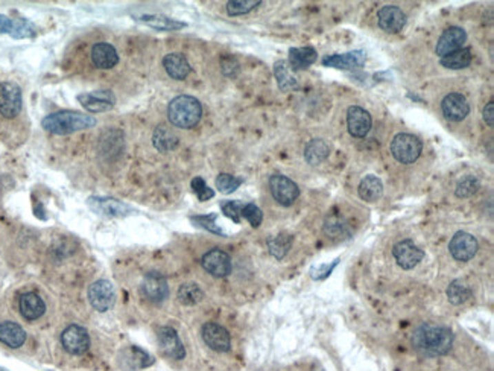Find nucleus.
Segmentation results:
<instances>
[{
  "label": "nucleus",
  "instance_id": "4468645a",
  "mask_svg": "<svg viewBox=\"0 0 494 371\" xmlns=\"http://www.w3.org/2000/svg\"><path fill=\"white\" fill-rule=\"evenodd\" d=\"M378 21L382 31L388 34H397L406 25V14H404L399 6L387 5L379 10Z\"/></svg>",
  "mask_w": 494,
  "mask_h": 371
},
{
  "label": "nucleus",
  "instance_id": "c9c22d12",
  "mask_svg": "<svg viewBox=\"0 0 494 371\" xmlns=\"http://www.w3.org/2000/svg\"><path fill=\"white\" fill-rule=\"evenodd\" d=\"M481 188V181L479 178L475 175H467L464 177L462 180L456 186L455 194L458 198H470L471 195H475L476 192Z\"/></svg>",
  "mask_w": 494,
  "mask_h": 371
},
{
  "label": "nucleus",
  "instance_id": "9d476101",
  "mask_svg": "<svg viewBox=\"0 0 494 371\" xmlns=\"http://www.w3.org/2000/svg\"><path fill=\"white\" fill-rule=\"evenodd\" d=\"M63 347L72 354H83L90 347V337L88 332L81 325L72 324L63 332L61 335Z\"/></svg>",
  "mask_w": 494,
  "mask_h": 371
},
{
  "label": "nucleus",
  "instance_id": "bb28decb",
  "mask_svg": "<svg viewBox=\"0 0 494 371\" xmlns=\"http://www.w3.org/2000/svg\"><path fill=\"white\" fill-rule=\"evenodd\" d=\"M152 143L156 146V150L160 152H171L180 145V139L175 134V131L172 128L160 125V127L154 131Z\"/></svg>",
  "mask_w": 494,
  "mask_h": 371
},
{
  "label": "nucleus",
  "instance_id": "9b49d317",
  "mask_svg": "<svg viewBox=\"0 0 494 371\" xmlns=\"http://www.w3.org/2000/svg\"><path fill=\"white\" fill-rule=\"evenodd\" d=\"M157 338H158L160 350L163 352V354H166L167 358L180 361L186 356V348H184L178 333H176L175 329L160 328L157 332Z\"/></svg>",
  "mask_w": 494,
  "mask_h": 371
},
{
  "label": "nucleus",
  "instance_id": "4c0bfd02",
  "mask_svg": "<svg viewBox=\"0 0 494 371\" xmlns=\"http://www.w3.org/2000/svg\"><path fill=\"white\" fill-rule=\"evenodd\" d=\"M324 233L330 237H333V239H342L344 236H349L347 225H345L338 217L327 218L326 224H324Z\"/></svg>",
  "mask_w": 494,
  "mask_h": 371
},
{
  "label": "nucleus",
  "instance_id": "6e6552de",
  "mask_svg": "<svg viewBox=\"0 0 494 371\" xmlns=\"http://www.w3.org/2000/svg\"><path fill=\"white\" fill-rule=\"evenodd\" d=\"M477 241L473 234L467 232H458L452 237L451 243H449V250L453 259L458 262H469L473 259L477 253Z\"/></svg>",
  "mask_w": 494,
  "mask_h": 371
},
{
  "label": "nucleus",
  "instance_id": "f03ea898",
  "mask_svg": "<svg viewBox=\"0 0 494 371\" xmlns=\"http://www.w3.org/2000/svg\"><path fill=\"white\" fill-rule=\"evenodd\" d=\"M43 128L56 136L72 134V132L92 128L96 125V119L78 111H58L43 119Z\"/></svg>",
  "mask_w": 494,
  "mask_h": 371
},
{
  "label": "nucleus",
  "instance_id": "20e7f679",
  "mask_svg": "<svg viewBox=\"0 0 494 371\" xmlns=\"http://www.w3.org/2000/svg\"><path fill=\"white\" fill-rule=\"evenodd\" d=\"M423 151V143L420 139L408 134V132H402L397 134L393 142H391V152H393L394 159L402 163V165H412L417 161Z\"/></svg>",
  "mask_w": 494,
  "mask_h": 371
},
{
  "label": "nucleus",
  "instance_id": "1a4fd4ad",
  "mask_svg": "<svg viewBox=\"0 0 494 371\" xmlns=\"http://www.w3.org/2000/svg\"><path fill=\"white\" fill-rule=\"evenodd\" d=\"M393 254L395 257V262L399 263V266H402L403 270H412L423 261L424 251L420 250L412 241L406 239L394 245Z\"/></svg>",
  "mask_w": 494,
  "mask_h": 371
},
{
  "label": "nucleus",
  "instance_id": "2eb2a0df",
  "mask_svg": "<svg viewBox=\"0 0 494 371\" xmlns=\"http://www.w3.org/2000/svg\"><path fill=\"white\" fill-rule=\"evenodd\" d=\"M78 101L81 102L87 111L90 113H104V111L112 110L116 103L114 94L110 90H96L92 93H83L78 96Z\"/></svg>",
  "mask_w": 494,
  "mask_h": 371
},
{
  "label": "nucleus",
  "instance_id": "dca6fc26",
  "mask_svg": "<svg viewBox=\"0 0 494 371\" xmlns=\"http://www.w3.org/2000/svg\"><path fill=\"white\" fill-rule=\"evenodd\" d=\"M466 41H467V32L460 26H451L447 28L440 37L435 52H437V55L442 58L449 54H452L455 50L462 49Z\"/></svg>",
  "mask_w": 494,
  "mask_h": 371
},
{
  "label": "nucleus",
  "instance_id": "2f4dec72",
  "mask_svg": "<svg viewBox=\"0 0 494 371\" xmlns=\"http://www.w3.org/2000/svg\"><path fill=\"white\" fill-rule=\"evenodd\" d=\"M140 20L147 26L157 29V31H176V29L186 28V23H183V21L169 19L165 16H142Z\"/></svg>",
  "mask_w": 494,
  "mask_h": 371
},
{
  "label": "nucleus",
  "instance_id": "c756f323",
  "mask_svg": "<svg viewBox=\"0 0 494 371\" xmlns=\"http://www.w3.org/2000/svg\"><path fill=\"white\" fill-rule=\"evenodd\" d=\"M274 75L282 92H291L298 88V81L292 75L289 64L286 61H277L274 64Z\"/></svg>",
  "mask_w": 494,
  "mask_h": 371
},
{
  "label": "nucleus",
  "instance_id": "b1692460",
  "mask_svg": "<svg viewBox=\"0 0 494 371\" xmlns=\"http://www.w3.org/2000/svg\"><path fill=\"white\" fill-rule=\"evenodd\" d=\"M163 66L167 72V75L176 81L186 79L192 70L187 58L183 54H167L163 58Z\"/></svg>",
  "mask_w": 494,
  "mask_h": 371
},
{
  "label": "nucleus",
  "instance_id": "5701e85b",
  "mask_svg": "<svg viewBox=\"0 0 494 371\" xmlns=\"http://www.w3.org/2000/svg\"><path fill=\"white\" fill-rule=\"evenodd\" d=\"M19 308L21 315H23L26 320L34 321L39 320V318L44 314L46 304H44V301L40 299V295H37L35 292H26L20 297Z\"/></svg>",
  "mask_w": 494,
  "mask_h": 371
},
{
  "label": "nucleus",
  "instance_id": "cd10ccee",
  "mask_svg": "<svg viewBox=\"0 0 494 371\" xmlns=\"http://www.w3.org/2000/svg\"><path fill=\"white\" fill-rule=\"evenodd\" d=\"M359 197L367 203H375L379 201L383 195V184L380 178L374 175H367L359 184Z\"/></svg>",
  "mask_w": 494,
  "mask_h": 371
},
{
  "label": "nucleus",
  "instance_id": "aec40b11",
  "mask_svg": "<svg viewBox=\"0 0 494 371\" xmlns=\"http://www.w3.org/2000/svg\"><path fill=\"white\" fill-rule=\"evenodd\" d=\"M367 55L364 50H353L347 54H335L326 57L322 59V66L333 69H342V70H353L360 69L365 64Z\"/></svg>",
  "mask_w": 494,
  "mask_h": 371
},
{
  "label": "nucleus",
  "instance_id": "f3484780",
  "mask_svg": "<svg viewBox=\"0 0 494 371\" xmlns=\"http://www.w3.org/2000/svg\"><path fill=\"white\" fill-rule=\"evenodd\" d=\"M88 207L96 213L112 218L127 217V214H130L131 212L130 205L122 201H117L114 198H102V197L88 198Z\"/></svg>",
  "mask_w": 494,
  "mask_h": 371
},
{
  "label": "nucleus",
  "instance_id": "a211bd4d",
  "mask_svg": "<svg viewBox=\"0 0 494 371\" xmlns=\"http://www.w3.org/2000/svg\"><path fill=\"white\" fill-rule=\"evenodd\" d=\"M371 116L362 107L353 106L347 111L349 132L356 139H364L371 130Z\"/></svg>",
  "mask_w": 494,
  "mask_h": 371
},
{
  "label": "nucleus",
  "instance_id": "ea45409f",
  "mask_svg": "<svg viewBox=\"0 0 494 371\" xmlns=\"http://www.w3.org/2000/svg\"><path fill=\"white\" fill-rule=\"evenodd\" d=\"M242 183V178L233 177L230 174H219L216 178V188L219 189V192H223V194H233Z\"/></svg>",
  "mask_w": 494,
  "mask_h": 371
},
{
  "label": "nucleus",
  "instance_id": "6ab92c4d",
  "mask_svg": "<svg viewBox=\"0 0 494 371\" xmlns=\"http://www.w3.org/2000/svg\"><path fill=\"white\" fill-rule=\"evenodd\" d=\"M441 110H442V114H444L449 121H453V122L464 121V119H466L470 113V107H469L466 96L461 93L447 94L441 102Z\"/></svg>",
  "mask_w": 494,
  "mask_h": 371
},
{
  "label": "nucleus",
  "instance_id": "72a5a7b5",
  "mask_svg": "<svg viewBox=\"0 0 494 371\" xmlns=\"http://www.w3.org/2000/svg\"><path fill=\"white\" fill-rule=\"evenodd\" d=\"M292 242H294V237L291 234H286V233L272 237V239L268 241L269 253L276 259H278V261H282V259L287 254V251L291 250Z\"/></svg>",
  "mask_w": 494,
  "mask_h": 371
},
{
  "label": "nucleus",
  "instance_id": "de8ad7c7",
  "mask_svg": "<svg viewBox=\"0 0 494 371\" xmlns=\"http://www.w3.org/2000/svg\"><path fill=\"white\" fill-rule=\"evenodd\" d=\"M484 121L486 122L488 127H493L494 125V103L493 102H490L488 106L484 108Z\"/></svg>",
  "mask_w": 494,
  "mask_h": 371
},
{
  "label": "nucleus",
  "instance_id": "37998d69",
  "mask_svg": "<svg viewBox=\"0 0 494 371\" xmlns=\"http://www.w3.org/2000/svg\"><path fill=\"white\" fill-rule=\"evenodd\" d=\"M190 219L194 221L196 225H200V227H203V228H205V230H209V232H212V233L224 236L223 230L219 228V225H216V214H215V213L205 214V217H194V218H190Z\"/></svg>",
  "mask_w": 494,
  "mask_h": 371
},
{
  "label": "nucleus",
  "instance_id": "412c9836",
  "mask_svg": "<svg viewBox=\"0 0 494 371\" xmlns=\"http://www.w3.org/2000/svg\"><path fill=\"white\" fill-rule=\"evenodd\" d=\"M142 292L152 303H161L167 299L169 286L166 279L157 272L146 274L142 283Z\"/></svg>",
  "mask_w": 494,
  "mask_h": 371
},
{
  "label": "nucleus",
  "instance_id": "c85d7f7f",
  "mask_svg": "<svg viewBox=\"0 0 494 371\" xmlns=\"http://www.w3.org/2000/svg\"><path fill=\"white\" fill-rule=\"evenodd\" d=\"M330 154V146L322 139H312L305 148V160L309 165L316 166L327 160Z\"/></svg>",
  "mask_w": 494,
  "mask_h": 371
},
{
  "label": "nucleus",
  "instance_id": "423d86ee",
  "mask_svg": "<svg viewBox=\"0 0 494 371\" xmlns=\"http://www.w3.org/2000/svg\"><path fill=\"white\" fill-rule=\"evenodd\" d=\"M269 189L276 201L282 205H291L300 197L297 183L282 174H276L269 178Z\"/></svg>",
  "mask_w": 494,
  "mask_h": 371
},
{
  "label": "nucleus",
  "instance_id": "f8f14e48",
  "mask_svg": "<svg viewBox=\"0 0 494 371\" xmlns=\"http://www.w3.org/2000/svg\"><path fill=\"white\" fill-rule=\"evenodd\" d=\"M204 343L215 352H228L231 345L230 333L216 323H205L201 329Z\"/></svg>",
  "mask_w": 494,
  "mask_h": 371
},
{
  "label": "nucleus",
  "instance_id": "0eeeda50",
  "mask_svg": "<svg viewBox=\"0 0 494 371\" xmlns=\"http://www.w3.org/2000/svg\"><path fill=\"white\" fill-rule=\"evenodd\" d=\"M88 300L93 309L98 310V312H107L113 308L116 301V291L113 285L107 280H98L92 283L88 288Z\"/></svg>",
  "mask_w": 494,
  "mask_h": 371
},
{
  "label": "nucleus",
  "instance_id": "ddd939ff",
  "mask_svg": "<svg viewBox=\"0 0 494 371\" xmlns=\"http://www.w3.org/2000/svg\"><path fill=\"white\" fill-rule=\"evenodd\" d=\"M203 268L213 277H227L231 272V259L223 250H210L203 256Z\"/></svg>",
  "mask_w": 494,
  "mask_h": 371
},
{
  "label": "nucleus",
  "instance_id": "58836bf2",
  "mask_svg": "<svg viewBox=\"0 0 494 371\" xmlns=\"http://www.w3.org/2000/svg\"><path fill=\"white\" fill-rule=\"evenodd\" d=\"M12 39H31L35 35V26L26 19L14 20L12 31L10 34Z\"/></svg>",
  "mask_w": 494,
  "mask_h": 371
},
{
  "label": "nucleus",
  "instance_id": "a18cd8bd",
  "mask_svg": "<svg viewBox=\"0 0 494 371\" xmlns=\"http://www.w3.org/2000/svg\"><path fill=\"white\" fill-rule=\"evenodd\" d=\"M339 263V259H336V261L331 262L330 265L329 263H322V265H316V266H312L311 268V277L313 280H324L327 279L331 272H333V270L336 268Z\"/></svg>",
  "mask_w": 494,
  "mask_h": 371
},
{
  "label": "nucleus",
  "instance_id": "7c9ffc66",
  "mask_svg": "<svg viewBox=\"0 0 494 371\" xmlns=\"http://www.w3.org/2000/svg\"><path fill=\"white\" fill-rule=\"evenodd\" d=\"M471 59H473V55H471L470 49H458L449 54L446 57L441 58V66L446 69H452V70H461L466 69L471 64Z\"/></svg>",
  "mask_w": 494,
  "mask_h": 371
},
{
  "label": "nucleus",
  "instance_id": "f704fd0d",
  "mask_svg": "<svg viewBox=\"0 0 494 371\" xmlns=\"http://www.w3.org/2000/svg\"><path fill=\"white\" fill-rule=\"evenodd\" d=\"M178 301L184 306H194L204 299V292L196 283H184L178 289Z\"/></svg>",
  "mask_w": 494,
  "mask_h": 371
},
{
  "label": "nucleus",
  "instance_id": "79ce46f5",
  "mask_svg": "<svg viewBox=\"0 0 494 371\" xmlns=\"http://www.w3.org/2000/svg\"><path fill=\"white\" fill-rule=\"evenodd\" d=\"M192 189H194L195 195L200 201H207V199L215 197V190L210 189L201 177H195L194 180H192Z\"/></svg>",
  "mask_w": 494,
  "mask_h": 371
},
{
  "label": "nucleus",
  "instance_id": "c03bdc74",
  "mask_svg": "<svg viewBox=\"0 0 494 371\" xmlns=\"http://www.w3.org/2000/svg\"><path fill=\"white\" fill-rule=\"evenodd\" d=\"M242 217L245 218L254 228L259 227L263 221V213L256 204H245L242 210Z\"/></svg>",
  "mask_w": 494,
  "mask_h": 371
},
{
  "label": "nucleus",
  "instance_id": "39448f33",
  "mask_svg": "<svg viewBox=\"0 0 494 371\" xmlns=\"http://www.w3.org/2000/svg\"><path fill=\"white\" fill-rule=\"evenodd\" d=\"M23 98L21 88L11 81L0 83V114L5 119H14L21 113Z\"/></svg>",
  "mask_w": 494,
  "mask_h": 371
},
{
  "label": "nucleus",
  "instance_id": "f257e3e1",
  "mask_svg": "<svg viewBox=\"0 0 494 371\" xmlns=\"http://www.w3.org/2000/svg\"><path fill=\"white\" fill-rule=\"evenodd\" d=\"M412 345L426 356H442L451 352L453 333L449 328L438 324H422L412 335Z\"/></svg>",
  "mask_w": 494,
  "mask_h": 371
},
{
  "label": "nucleus",
  "instance_id": "4be33fe9",
  "mask_svg": "<svg viewBox=\"0 0 494 371\" xmlns=\"http://www.w3.org/2000/svg\"><path fill=\"white\" fill-rule=\"evenodd\" d=\"M92 63L98 69H113L119 63V54L110 43H96L92 48Z\"/></svg>",
  "mask_w": 494,
  "mask_h": 371
},
{
  "label": "nucleus",
  "instance_id": "393cba45",
  "mask_svg": "<svg viewBox=\"0 0 494 371\" xmlns=\"http://www.w3.org/2000/svg\"><path fill=\"white\" fill-rule=\"evenodd\" d=\"M0 341L11 348H19L25 344L26 332L17 323L5 321L0 324Z\"/></svg>",
  "mask_w": 494,
  "mask_h": 371
},
{
  "label": "nucleus",
  "instance_id": "7ed1b4c3",
  "mask_svg": "<svg viewBox=\"0 0 494 371\" xmlns=\"http://www.w3.org/2000/svg\"><path fill=\"white\" fill-rule=\"evenodd\" d=\"M167 117L174 127L190 130L200 123L203 117V107L194 96L181 94L171 101L167 107Z\"/></svg>",
  "mask_w": 494,
  "mask_h": 371
},
{
  "label": "nucleus",
  "instance_id": "e433bc0d",
  "mask_svg": "<svg viewBox=\"0 0 494 371\" xmlns=\"http://www.w3.org/2000/svg\"><path fill=\"white\" fill-rule=\"evenodd\" d=\"M260 3V0H231V2L227 3V12L230 16H242V14L253 11Z\"/></svg>",
  "mask_w": 494,
  "mask_h": 371
},
{
  "label": "nucleus",
  "instance_id": "a878e982",
  "mask_svg": "<svg viewBox=\"0 0 494 371\" xmlns=\"http://www.w3.org/2000/svg\"><path fill=\"white\" fill-rule=\"evenodd\" d=\"M318 54L311 46L306 48H292L289 50V68L292 70L309 69L313 63H316Z\"/></svg>",
  "mask_w": 494,
  "mask_h": 371
},
{
  "label": "nucleus",
  "instance_id": "a19ab883",
  "mask_svg": "<svg viewBox=\"0 0 494 371\" xmlns=\"http://www.w3.org/2000/svg\"><path fill=\"white\" fill-rule=\"evenodd\" d=\"M243 203L240 201H224L220 203V209L227 218H230L236 224H239L242 219V210H243Z\"/></svg>",
  "mask_w": 494,
  "mask_h": 371
},
{
  "label": "nucleus",
  "instance_id": "49530a36",
  "mask_svg": "<svg viewBox=\"0 0 494 371\" xmlns=\"http://www.w3.org/2000/svg\"><path fill=\"white\" fill-rule=\"evenodd\" d=\"M14 20L8 19L6 16H0V34H11Z\"/></svg>",
  "mask_w": 494,
  "mask_h": 371
},
{
  "label": "nucleus",
  "instance_id": "473e14b6",
  "mask_svg": "<svg viewBox=\"0 0 494 371\" xmlns=\"http://www.w3.org/2000/svg\"><path fill=\"white\" fill-rule=\"evenodd\" d=\"M447 299L455 306H460L471 299V289L462 280H453L447 288Z\"/></svg>",
  "mask_w": 494,
  "mask_h": 371
}]
</instances>
